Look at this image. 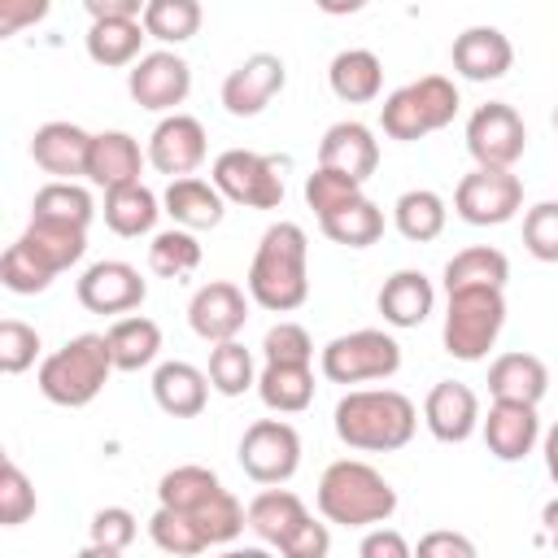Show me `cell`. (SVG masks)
Wrapping results in <instances>:
<instances>
[{
    "label": "cell",
    "mask_w": 558,
    "mask_h": 558,
    "mask_svg": "<svg viewBox=\"0 0 558 558\" xmlns=\"http://www.w3.org/2000/svg\"><path fill=\"white\" fill-rule=\"evenodd\" d=\"M327 83L344 105H366L384 92V65L371 48H344V52L331 57Z\"/></svg>",
    "instance_id": "cell-28"
},
{
    "label": "cell",
    "mask_w": 558,
    "mask_h": 558,
    "mask_svg": "<svg viewBox=\"0 0 558 558\" xmlns=\"http://www.w3.org/2000/svg\"><path fill=\"white\" fill-rule=\"evenodd\" d=\"M240 466L257 484H288L301 466V436L283 418H257L240 436Z\"/></svg>",
    "instance_id": "cell-10"
},
{
    "label": "cell",
    "mask_w": 558,
    "mask_h": 558,
    "mask_svg": "<svg viewBox=\"0 0 558 558\" xmlns=\"http://www.w3.org/2000/svg\"><path fill=\"white\" fill-rule=\"evenodd\" d=\"M44 13H48V4H44V0H35V4H13V0H4V4H0V35H13L17 26L39 22Z\"/></svg>",
    "instance_id": "cell-55"
},
{
    "label": "cell",
    "mask_w": 558,
    "mask_h": 558,
    "mask_svg": "<svg viewBox=\"0 0 558 558\" xmlns=\"http://www.w3.org/2000/svg\"><path fill=\"white\" fill-rule=\"evenodd\" d=\"M35 357H39V331L17 323V318H4L0 323V371L22 375L35 366Z\"/></svg>",
    "instance_id": "cell-49"
},
{
    "label": "cell",
    "mask_w": 558,
    "mask_h": 558,
    "mask_svg": "<svg viewBox=\"0 0 558 558\" xmlns=\"http://www.w3.org/2000/svg\"><path fill=\"white\" fill-rule=\"evenodd\" d=\"M96 205H92V192L78 187V183H44L35 192V205H31V218H44V222H65V227H78L87 231Z\"/></svg>",
    "instance_id": "cell-37"
},
{
    "label": "cell",
    "mask_w": 558,
    "mask_h": 558,
    "mask_svg": "<svg viewBox=\"0 0 558 558\" xmlns=\"http://www.w3.org/2000/svg\"><path fill=\"white\" fill-rule=\"evenodd\" d=\"M109 375H113L109 340L96 336V331H83V336L65 340L57 353H48L39 362V392L52 405L83 410L87 401L100 397V388L109 384Z\"/></svg>",
    "instance_id": "cell-4"
},
{
    "label": "cell",
    "mask_w": 558,
    "mask_h": 558,
    "mask_svg": "<svg viewBox=\"0 0 558 558\" xmlns=\"http://www.w3.org/2000/svg\"><path fill=\"white\" fill-rule=\"evenodd\" d=\"M445 218H449L445 196L432 192V187H410V192H401L397 205H392V222H397V231H401L405 240H414V244L436 240V235L445 231Z\"/></svg>",
    "instance_id": "cell-34"
},
{
    "label": "cell",
    "mask_w": 558,
    "mask_h": 558,
    "mask_svg": "<svg viewBox=\"0 0 558 558\" xmlns=\"http://www.w3.org/2000/svg\"><path fill=\"white\" fill-rule=\"evenodd\" d=\"M31 514H35V484L26 480V471L13 458H4V466H0V523L22 527Z\"/></svg>",
    "instance_id": "cell-46"
},
{
    "label": "cell",
    "mask_w": 558,
    "mask_h": 558,
    "mask_svg": "<svg viewBox=\"0 0 558 558\" xmlns=\"http://www.w3.org/2000/svg\"><path fill=\"white\" fill-rule=\"evenodd\" d=\"M318 366H323V375L331 384L392 379L401 371V344L388 331H379V327H362V331H349V336L327 340Z\"/></svg>",
    "instance_id": "cell-7"
},
{
    "label": "cell",
    "mask_w": 558,
    "mask_h": 558,
    "mask_svg": "<svg viewBox=\"0 0 558 558\" xmlns=\"http://www.w3.org/2000/svg\"><path fill=\"white\" fill-rule=\"evenodd\" d=\"M375 305H379L388 327H418L436 305V288L423 270H397L384 279Z\"/></svg>",
    "instance_id": "cell-24"
},
{
    "label": "cell",
    "mask_w": 558,
    "mask_h": 558,
    "mask_svg": "<svg viewBox=\"0 0 558 558\" xmlns=\"http://www.w3.org/2000/svg\"><path fill=\"white\" fill-rule=\"evenodd\" d=\"M318 227H323L327 240H336V244H344V248H371V244L384 235V209H379L371 196H362V201H353L349 209L323 218Z\"/></svg>",
    "instance_id": "cell-38"
},
{
    "label": "cell",
    "mask_w": 558,
    "mask_h": 558,
    "mask_svg": "<svg viewBox=\"0 0 558 558\" xmlns=\"http://www.w3.org/2000/svg\"><path fill=\"white\" fill-rule=\"evenodd\" d=\"M523 248L536 262H558V201H541L523 214Z\"/></svg>",
    "instance_id": "cell-48"
},
{
    "label": "cell",
    "mask_w": 558,
    "mask_h": 558,
    "mask_svg": "<svg viewBox=\"0 0 558 558\" xmlns=\"http://www.w3.org/2000/svg\"><path fill=\"white\" fill-rule=\"evenodd\" d=\"M74 558H122V554L118 549H100V545H83Z\"/></svg>",
    "instance_id": "cell-59"
},
{
    "label": "cell",
    "mask_w": 558,
    "mask_h": 558,
    "mask_svg": "<svg viewBox=\"0 0 558 558\" xmlns=\"http://www.w3.org/2000/svg\"><path fill=\"white\" fill-rule=\"evenodd\" d=\"M353 201H362V183L349 179V174H340V170L314 166V174L305 179V205L318 214V222L331 218V214H340V209H349Z\"/></svg>",
    "instance_id": "cell-43"
},
{
    "label": "cell",
    "mask_w": 558,
    "mask_h": 558,
    "mask_svg": "<svg viewBox=\"0 0 558 558\" xmlns=\"http://www.w3.org/2000/svg\"><path fill=\"white\" fill-rule=\"evenodd\" d=\"M161 205H166V214L174 218V227H183V231H192V235L218 227L222 214H227L222 192H218L214 183L196 179V174H192V179H174V183L166 187Z\"/></svg>",
    "instance_id": "cell-25"
},
{
    "label": "cell",
    "mask_w": 558,
    "mask_h": 558,
    "mask_svg": "<svg viewBox=\"0 0 558 558\" xmlns=\"http://www.w3.org/2000/svg\"><path fill=\"white\" fill-rule=\"evenodd\" d=\"M92 22H140L144 4L140 0H87Z\"/></svg>",
    "instance_id": "cell-54"
},
{
    "label": "cell",
    "mask_w": 558,
    "mask_h": 558,
    "mask_svg": "<svg viewBox=\"0 0 558 558\" xmlns=\"http://www.w3.org/2000/svg\"><path fill=\"white\" fill-rule=\"evenodd\" d=\"M148 536H153V545L166 558H196V554L209 549V541L201 536V527L192 523V514L170 510V506H157V514L148 519Z\"/></svg>",
    "instance_id": "cell-41"
},
{
    "label": "cell",
    "mask_w": 558,
    "mask_h": 558,
    "mask_svg": "<svg viewBox=\"0 0 558 558\" xmlns=\"http://www.w3.org/2000/svg\"><path fill=\"white\" fill-rule=\"evenodd\" d=\"M144 157L135 135L126 131H100L92 135V153H87V179L105 192L113 187H126V183H140V170H144Z\"/></svg>",
    "instance_id": "cell-22"
},
{
    "label": "cell",
    "mask_w": 558,
    "mask_h": 558,
    "mask_svg": "<svg viewBox=\"0 0 558 558\" xmlns=\"http://www.w3.org/2000/svg\"><path fill=\"white\" fill-rule=\"evenodd\" d=\"M144 31L161 44H187L201 31V4L196 0H148L144 4Z\"/></svg>",
    "instance_id": "cell-39"
},
{
    "label": "cell",
    "mask_w": 558,
    "mask_h": 558,
    "mask_svg": "<svg viewBox=\"0 0 558 558\" xmlns=\"http://www.w3.org/2000/svg\"><path fill=\"white\" fill-rule=\"evenodd\" d=\"M549 388V371L536 353H501L488 366V392L493 401H519V405H536Z\"/></svg>",
    "instance_id": "cell-26"
},
{
    "label": "cell",
    "mask_w": 558,
    "mask_h": 558,
    "mask_svg": "<svg viewBox=\"0 0 558 558\" xmlns=\"http://www.w3.org/2000/svg\"><path fill=\"white\" fill-rule=\"evenodd\" d=\"M248 296L270 314H292L310 296V240L296 222H270L248 266Z\"/></svg>",
    "instance_id": "cell-1"
},
{
    "label": "cell",
    "mask_w": 558,
    "mask_h": 558,
    "mask_svg": "<svg viewBox=\"0 0 558 558\" xmlns=\"http://www.w3.org/2000/svg\"><path fill=\"white\" fill-rule=\"evenodd\" d=\"M357 558H414V545L397 532V527H371L357 545Z\"/></svg>",
    "instance_id": "cell-53"
},
{
    "label": "cell",
    "mask_w": 558,
    "mask_h": 558,
    "mask_svg": "<svg viewBox=\"0 0 558 558\" xmlns=\"http://www.w3.org/2000/svg\"><path fill=\"white\" fill-rule=\"evenodd\" d=\"M397 510L392 484L357 458H340L318 480V514L340 527H379Z\"/></svg>",
    "instance_id": "cell-3"
},
{
    "label": "cell",
    "mask_w": 558,
    "mask_h": 558,
    "mask_svg": "<svg viewBox=\"0 0 558 558\" xmlns=\"http://www.w3.org/2000/svg\"><path fill=\"white\" fill-rule=\"evenodd\" d=\"M414 558H480V549H475L471 536H462V532H453V527H436V532L418 536Z\"/></svg>",
    "instance_id": "cell-51"
},
{
    "label": "cell",
    "mask_w": 558,
    "mask_h": 558,
    "mask_svg": "<svg viewBox=\"0 0 558 558\" xmlns=\"http://www.w3.org/2000/svg\"><path fill=\"white\" fill-rule=\"evenodd\" d=\"M554 131H558V109H554Z\"/></svg>",
    "instance_id": "cell-60"
},
{
    "label": "cell",
    "mask_w": 558,
    "mask_h": 558,
    "mask_svg": "<svg viewBox=\"0 0 558 558\" xmlns=\"http://www.w3.org/2000/svg\"><path fill=\"white\" fill-rule=\"evenodd\" d=\"M480 427H484V445L497 462H519L541 440L536 405H519V401H493L488 418H480Z\"/></svg>",
    "instance_id": "cell-20"
},
{
    "label": "cell",
    "mask_w": 558,
    "mask_h": 558,
    "mask_svg": "<svg viewBox=\"0 0 558 558\" xmlns=\"http://www.w3.org/2000/svg\"><path fill=\"white\" fill-rule=\"evenodd\" d=\"M148 31L144 22H92L87 31V57L96 65H135L140 61V48H144Z\"/></svg>",
    "instance_id": "cell-35"
},
{
    "label": "cell",
    "mask_w": 558,
    "mask_h": 558,
    "mask_svg": "<svg viewBox=\"0 0 558 558\" xmlns=\"http://www.w3.org/2000/svg\"><path fill=\"white\" fill-rule=\"evenodd\" d=\"M126 92H131V100L140 109L166 113V109H174V105L187 100V92H192V65L179 52H170V48L144 52L131 65V74H126Z\"/></svg>",
    "instance_id": "cell-12"
},
{
    "label": "cell",
    "mask_w": 558,
    "mask_h": 558,
    "mask_svg": "<svg viewBox=\"0 0 558 558\" xmlns=\"http://www.w3.org/2000/svg\"><path fill=\"white\" fill-rule=\"evenodd\" d=\"M209 388L222 392V397H240L257 384V371H253V353L240 344V340H227V344H214L209 349Z\"/></svg>",
    "instance_id": "cell-42"
},
{
    "label": "cell",
    "mask_w": 558,
    "mask_h": 558,
    "mask_svg": "<svg viewBox=\"0 0 558 558\" xmlns=\"http://www.w3.org/2000/svg\"><path fill=\"white\" fill-rule=\"evenodd\" d=\"M135 514L126 510V506H105V510H96L92 514V545H100V549H118V554H126V545L135 541Z\"/></svg>",
    "instance_id": "cell-50"
},
{
    "label": "cell",
    "mask_w": 558,
    "mask_h": 558,
    "mask_svg": "<svg viewBox=\"0 0 558 558\" xmlns=\"http://www.w3.org/2000/svg\"><path fill=\"white\" fill-rule=\"evenodd\" d=\"M157 214H161V201L144 187V183H126V187H113L105 192V227L113 235H148L157 227Z\"/></svg>",
    "instance_id": "cell-31"
},
{
    "label": "cell",
    "mask_w": 558,
    "mask_h": 558,
    "mask_svg": "<svg viewBox=\"0 0 558 558\" xmlns=\"http://www.w3.org/2000/svg\"><path fill=\"white\" fill-rule=\"evenodd\" d=\"M318 166L340 170V174L366 183L375 174V166H379V140L371 135L366 122H349V118L331 122L323 131V140H318Z\"/></svg>",
    "instance_id": "cell-19"
},
{
    "label": "cell",
    "mask_w": 558,
    "mask_h": 558,
    "mask_svg": "<svg viewBox=\"0 0 558 558\" xmlns=\"http://www.w3.org/2000/svg\"><path fill=\"white\" fill-rule=\"evenodd\" d=\"M218 558H275V554L262 549V545H244V549H227V554H218Z\"/></svg>",
    "instance_id": "cell-58"
},
{
    "label": "cell",
    "mask_w": 558,
    "mask_h": 558,
    "mask_svg": "<svg viewBox=\"0 0 558 558\" xmlns=\"http://www.w3.org/2000/svg\"><path fill=\"white\" fill-rule=\"evenodd\" d=\"M209 183L222 192V201L244 205V209H279L283 201V174L279 161L253 148H227L214 157Z\"/></svg>",
    "instance_id": "cell-8"
},
{
    "label": "cell",
    "mask_w": 558,
    "mask_h": 558,
    "mask_svg": "<svg viewBox=\"0 0 558 558\" xmlns=\"http://www.w3.org/2000/svg\"><path fill=\"white\" fill-rule=\"evenodd\" d=\"M262 353H266V362H279V366H310L314 362V340L301 323H275L262 336Z\"/></svg>",
    "instance_id": "cell-47"
},
{
    "label": "cell",
    "mask_w": 558,
    "mask_h": 558,
    "mask_svg": "<svg viewBox=\"0 0 558 558\" xmlns=\"http://www.w3.org/2000/svg\"><path fill=\"white\" fill-rule=\"evenodd\" d=\"M541 523H545V536H549V545L558 549V497H554V501H545V510H541Z\"/></svg>",
    "instance_id": "cell-57"
},
{
    "label": "cell",
    "mask_w": 558,
    "mask_h": 558,
    "mask_svg": "<svg viewBox=\"0 0 558 558\" xmlns=\"http://www.w3.org/2000/svg\"><path fill=\"white\" fill-rule=\"evenodd\" d=\"M257 397L275 414H301L314 401V371L310 366H279L266 362L257 375Z\"/></svg>",
    "instance_id": "cell-33"
},
{
    "label": "cell",
    "mask_w": 558,
    "mask_h": 558,
    "mask_svg": "<svg viewBox=\"0 0 558 558\" xmlns=\"http://www.w3.org/2000/svg\"><path fill=\"white\" fill-rule=\"evenodd\" d=\"M201 266V240L183 227H170V231H157L153 244H148V270L161 275V279H183Z\"/></svg>",
    "instance_id": "cell-40"
},
{
    "label": "cell",
    "mask_w": 558,
    "mask_h": 558,
    "mask_svg": "<svg viewBox=\"0 0 558 558\" xmlns=\"http://www.w3.org/2000/svg\"><path fill=\"white\" fill-rule=\"evenodd\" d=\"M214 493H222V480L209 466H196V462L174 466V471H166L157 480V501L170 506V510H183V514H192L196 506H205Z\"/></svg>",
    "instance_id": "cell-36"
},
{
    "label": "cell",
    "mask_w": 558,
    "mask_h": 558,
    "mask_svg": "<svg viewBox=\"0 0 558 558\" xmlns=\"http://www.w3.org/2000/svg\"><path fill=\"white\" fill-rule=\"evenodd\" d=\"M144 296H148V283L131 262H118V257L92 262L78 279V301L92 314H131L144 305Z\"/></svg>",
    "instance_id": "cell-14"
},
{
    "label": "cell",
    "mask_w": 558,
    "mask_h": 558,
    "mask_svg": "<svg viewBox=\"0 0 558 558\" xmlns=\"http://www.w3.org/2000/svg\"><path fill=\"white\" fill-rule=\"evenodd\" d=\"M506 327V292L501 288H466V292H449L445 305V353L458 362H480L497 336Z\"/></svg>",
    "instance_id": "cell-6"
},
{
    "label": "cell",
    "mask_w": 558,
    "mask_h": 558,
    "mask_svg": "<svg viewBox=\"0 0 558 558\" xmlns=\"http://www.w3.org/2000/svg\"><path fill=\"white\" fill-rule=\"evenodd\" d=\"M205 126L192 113H166L148 135V161L153 170L174 179H192V170L205 161Z\"/></svg>",
    "instance_id": "cell-15"
},
{
    "label": "cell",
    "mask_w": 558,
    "mask_h": 558,
    "mask_svg": "<svg viewBox=\"0 0 558 558\" xmlns=\"http://www.w3.org/2000/svg\"><path fill=\"white\" fill-rule=\"evenodd\" d=\"M17 244H22L35 262H44L52 275H61V270H70V266H78V262H83V253H87V231L65 227V222L31 218V222H26V231L17 235Z\"/></svg>",
    "instance_id": "cell-27"
},
{
    "label": "cell",
    "mask_w": 558,
    "mask_h": 558,
    "mask_svg": "<svg viewBox=\"0 0 558 558\" xmlns=\"http://www.w3.org/2000/svg\"><path fill=\"white\" fill-rule=\"evenodd\" d=\"M541 453H545V471H549V480L558 484V423L541 436Z\"/></svg>",
    "instance_id": "cell-56"
},
{
    "label": "cell",
    "mask_w": 558,
    "mask_h": 558,
    "mask_svg": "<svg viewBox=\"0 0 558 558\" xmlns=\"http://www.w3.org/2000/svg\"><path fill=\"white\" fill-rule=\"evenodd\" d=\"M52 279H57V275H52L44 262H35L22 244H9V248H4V257H0V283H4L9 292H17V296H39V292H48Z\"/></svg>",
    "instance_id": "cell-45"
},
{
    "label": "cell",
    "mask_w": 558,
    "mask_h": 558,
    "mask_svg": "<svg viewBox=\"0 0 558 558\" xmlns=\"http://www.w3.org/2000/svg\"><path fill=\"white\" fill-rule=\"evenodd\" d=\"M153 401L170 418H196L209 401V375L192 362H161L153 371Z\"/></svg>",
    "instance_id": "cell-23"
},
{
    "label": "cell",
    "mask_w": 558,
    "mask_h": 558,
    "mask_svg": "<svg viewBox=\"0 0 558 558\" xmlns=\"http://www.w3.org/2000/svg\"><path fill=\"white\" fill-rule=\"evenodd\" d=\"M279 554H283V558H327V554H331V532H327V523L305 519V523L279 545Z\"/></svg>",
    "instance_id": "cell-52"
},
{
    "label": "cell",
    "mask_w": 558,
    "mask_h": 558,
    "mask_svg": "<svg viewBox=\"0 0 558 558\" xmlns=\"http://www.w3.org/2000/svg\"><path fill=\"white\" fill-rule=\"evenodd\" d=\"M187 323H192V331H196L201 340L227 344V340H235V336L244 331V323H248V301H244V292H240L235 283H227V279L201 283V288L192 292V301H187Z\"/></svg>",
    "instance_id": "cell-16"
},
{
    "label": "cell",
    "mask_w": 558,
    "mask_h": 558,
    "mask_svg": "<svg viewBox=\"0 0 558 558\" xmlns=\"http://www.w3.org/2000/svg\"><path fill=\"white\" fill-rule=\"evenodd\" d=\"M418 410L397 388H353L336 401V436L362 453H392L410 445Z\"/></svg>",
    "instance_id": "cell-2"
},
{
    "label": "cell",
    "mask_w": 558,
    "mask_h": 558,
    "mask_svg": "<svg viewBox=\"0 0 558 558\" xmlns=\"http://www.w3.org/2000/svg\"><path fill=\"white\" fill-rule=\"evenodd\" d=\"M458 105H462V100H458V87H453L445 74H423V78L397 87V92L384 100L379 126H384L388 140L410 144V140H423V135L449 126L453 113H458Z\"/></svg>",
    "instance_id": "cell-5"
},
{
    "label": "cell",
    "mask_w": 558,
    "mask_h": 558,
    "mask_svg": "<svg viewBox=\"0 0 558 558\" xmlns=\"http://www.w3.org/2000/svg\"><path fill=\"white\" fill-rule=\"evenodd\" d=\"M310 519V510H305V501L292 493V488H266V493H257L253 501H248V527L266 541V545H283L301 523Z\"/></svg>",
    "instance_id": "cell-29"
},
{
    "label": "cell",
    "mask_w": 558,
    "mask_h": 558,
    "mask_svg": "<svg viewBox=\"0 0 558 558\" xmlns=\"http://www.w3.org/2000/svg\"><path fill=\"white\" fill-rule=\"evenodd\" d=\"M288 83V70L275 52H253L244 57L227 78H222V109L231 118H257Z\"/></svg>",
    "instance_id": "cell-13"
},
{
    "label": "cell",
    "mask_w": 558,
    "mask_h": 558,
    "mask_svg": "<svg viewBox=\"0 0 558 558\" xmlns=\"http://www.w3.org/2000/svg\"><path fill=\"white\" fill-rule=\"evenodd\" d=\"M527 148V126L514 105L488 100L471 113L466 122V153L475 157L480 170H510Z\"/></svg>",
    "instance_id": "cell-9"
},
{
    "label": "cell",
    "mask_w": 558,
    "mask_h": 558,
    "mask_svg": "<svg viewBox=\"0 0 558 558\" xmlns=\"http://www.w3.org/2000/svg\"><path fill=\"white\" fill-rule=\"evenodd\" d=\"M423 423L440 445H462L480 427V397L458 379H440L423 401Z\"/></svg>",
    "instance_id": "cell-17"
},
{
    "label": "cell",
    "mask_w": 558,
    "mask_h": 558,
    "mask_svg": "<svg viewBox=\"0 0 558 558\" xmlns=\"http://www.w3.org/2000/svg\"><path fill=\"white\" fill-rule=\"evenodd\" d=\"M87 153L92 135L74 122H44L31 135V157L44 174H52V183H74V174H87Z\"/></svg>",
    "instance_id": "cell-18"
},
{
    "label": "cell",
    "mask_w": 558,
    "mask_h": 558,
    "mask_svg": "<svg viewBox=\"0 0 558 558\" xmlns=\"http://www.w3.org/2000/svg\"><path fill=\"white\" fill-rule=\"evenodd\" d=\"M449 57H453V70L471 83H493L514 65V48L497 26H466L453 39Z\"/></svg>",
    "instance_id": "cell-21"
},
{
    "label": "cell",
    "mask_w": 558,
    "mask_h": 558,
    "mask_svg": "<svg viewBox=\"0 0 558 558\" xmlns=\"http://www.w3.org/2000/svg\"><path fill=\"white\" fill-rule=\"evenodd\" d=\"M192 523L201 527V536H205L209 545H227V541H235V536L248 527V510L222 488V493H214L205 506L192 510Z\"/></svg>",
    "instance_id": "cell-44"
},
{
    "label": "cell",
    "mask_w": 558,
    "mask_h": 558,
    "mask_svg": "<svg viewBox=\"0 0 558 558\" xmlns=\"http://www.w3.org/2000/svg\"><path fill=\"white\" fill-rule=\"evenodd\" d=\"M105 340H109V353H113V371H144L161 353V327L144 314L118 318L105 331Z\"/></svg>",
    "instance_id": "cell-32"
},
{
    "label": "cell",
    "mask_w": 558,
    "mask_h": 558,
    "mask_svg": "<svg viewBox=\"0 0 558 558\" xmlns=\"http://www.w3.org/2000/svg\"><path fill=\"white\" fill-rule=\"evenodd\" d=\"M453 209L471 227H501L523 209V179L514 170H471L458 179Z\"/></svg>",
    "instance_id": "cell-11"
},
{
    "label": "cell",
    "mask_w": 558,
    "mask_h": 558,
    "mask_svg": "<svg viewBox=\"0 0 558 558\" xmlns=\"http://www.w3.org/2000/svg\"><path fill=\"white\" fill-rule=\"evenodd\" d=\"M510 262L493 244H471L445 262V292H466V288H506Z\"/></svg>",
    "instance_id": "cell-30"
}]
</instances>
